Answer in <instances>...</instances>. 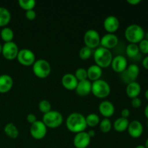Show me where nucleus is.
<instances>
[{"mask_svg": "<svg viewBox=\"0 0 148 148\" xmlns=\"http://www.w3.org/2000/svg\"><path fill=\"white\" fill-rule=\"evenodd\" d=\"M92 82L89 79L79 81L75 89L77 94L80 96H86L91 92Z\"/></svg>", "mask_w": 148, "mask_h": 148, "instance_id": "nucleus-19", "label": "nucleus"}, {"mask_svg": "<svg viewBox=\"0 0 148 148\" xmlns=\"http://www.w3.org/2000/svg\"><path fill=\"white\" fill-rule=\"evenodd\" d=\"M134 148H145V147L144 145H140L136 146V147H134Z\"/></svg>", "mask_w": 148, "mask_h": 148, "instance_id": "nucleus-45", "label": "nucleus"}, {"mask_svg": "<svg viewBox=\"0 0 148 148\" xmlns=\"http://www.w3.org/2000/svg\"><path fill=\"white\" fill-rule=\"evenodd\" d=\"M127 2L132 5H137L141 2V0H127Z\"/></svg>", "mask_w": 148, "mask_h": 148, "instance_id": "nucleus-40", "label": "nucleus"}, {"mask_svg": "<svg viewBox=\"0 0 148 148\" xmlns=\"http://www.w3.org/2000/svg\"><path fill=\"white\" fill-rule=\"evenodd\" d=\"M88 73V78L90 81H95L100 79L101 77L103 75L102 68L96 64H92L88 67L87 69Z\"/></svg>", "mask_w": 148, "mask_h": 148, "instance_id": "nucleus-22", "label": "nucleus"}, {"mask_svg": "<svg viewBox=\"0 0 148 148\" xmlns=\"http://www.w3.org/2000/svg\"><path fill=\"white\" fill-rule=\"evenodd\" d=\"M38 108L40 112L43 114H47L48 112L51 111V104L47 100H41L38 103Z\"/></svg>", "mask_w": 148, "mask_h": 148, "instance_id": "nucleus-31", "label": "nucleus"}, {"mask_svg": "<svg viewBox=\"0 0 148 148\" xmlns=\"http://www.w3.org/2000/svg\"><path fill=\"white\" fill-rule=\"evenodd\" d=\"M140 67L137 64H131L128 65L127 69L124 72L121 73L122 74L121 79L124 82H127V84L133 82V81H136L140 75Z\"/></svg>", "mask_w": 148, "mask_h": 148, "instance_id": "nucleus-9", "label": "nucleus"}, {"mask_svg": "<svg viewBox=\"0 0 148 148\" xmlns=\"http://www.w3.org/2000/svg\"><path fill=\"white\" fill-rule=\"evenodd\" d=\"M144 114L145 116V117L147 118V119L148 120V104L145 106L144 110Z\"/></svg>", "mask_w": 148, "mask_h": 148, "instance_id": "nucleus-42", "label": "nucleus"}, {"mask_svg": "<svg viewBox=\"0 0 148 148\" xmlns=\"http://www.w3.org/2000/svg\"><path fill=\"white\" fill-rule=\"evenodd\" d=\"M4 132L6 135L11 139H16L19 136V130L17 126L13 123H8L4 128Z\"/></svg>", "mask_w": 148, "mask_h": 148, "instance_id": "nucleus-24", "label": "nucleus"}, {"mask_svg": "<svg viewBox=\"0 0 148 148\" xmlns=\"http://www.w3.org/2000/svg\"><path fill=\"white\" fill-rule=\"evenodd\" d=\"M0 36L4 43L12 41L13 38H14V32L10 27H4L1 29V32H0Z\"/></svg>", "mask_w": 148, "mask_h": 148, "instance_id": "nucleus-27", "label": "nucleus"}, {"mask_svg": "<svg viewBox=\"0 0 148 148\" xmlns=\"http://www.w3.org/2000/svg\"><path fill=\"white\" fill-rule=\"evenodd\" d=\"M101 36L95 29H89L84 34V43L90 49H96L100 46Z\"/></svg>", "mask_w": 148, "mask_h": 148, "instance_id": "nucleus-7", "label": "nucleus"}, {"mask_svg": "<svg viewBox=\"0 0 148 148\" xmlns=\"http://www.w3.org/2000/svg\"><path fill=\"white\" fill-rule=\"evenodd\" d=\"M126 54L130 59H135L140 55L138 44L135 43H129L126 47Z\"/></svg>", "mask_w": 148, "mask_h": 148, "instance_id": "nucleus-26", "label": "nucleus"}, {"mask_svg": "<svg viewBox=\"0 0 148 148\" xmlns=\"http://www.w3.org/2000/svg\"><path fill=\"white\" fill-rule=\"evenodd\" d=\"M145 32L143 27L137 24H132L127 26L124 32L126 39L130 43L138 44L141 40L145 38Z\"/></svg>", "mask_w": 148, "mask_h": 148, "instance_id": "nucleus-3", "label": "nucleus"}, {"mask_svg": "<svg viewBox=\"0 0 148 148\" xmlns=\"http://www.w3.org/2000/svg\"><path fill=\"white\" fill-rule=\"evenodd\" d=\"M91 55H92V49L86 46L81 48L79 51V58L82 60H87L90 57Z\"/></svg>", "mask_w": 148, "mask_h": 148, "instance_id": "nucleus-32", "label": "nucleus"}, {"mask_svg": "<svg viewBox=\"0 0 148 148\" xmlns=\"http://www.w3.org/2000/svg\"><path fill=\"white\" fill-rule=\"evenodd\" d=\"M30 133L32 137L36 140H42L46 137L47 127L43 121L37 120L30 126Z\"/></svg>", "mask_w": 148, "mask_h": 148, "instance_id": "nucleus-10", "label": "nucleus"}, {"mask_svg": "<svg viewBox=\"0 0 148 148\" xmlns=\"http://www.w3.org/2000/svg\"><path fill=\"white\" fill-rule=\"evenodd\" d=\"M18 4L21 8L27 11L33 10L36 4V1L35 0H19Z\"/></svg>", "mask_w": 148, "mask_h": 148, "instance_id": "nucleus-30", "label": "nucleus"}, {"mask_svg": "<svg viewBox=\"0 0 148 148\" xmlns=\"http://www.w3.org/2000/svg\"><path fill=\"white\" fill-rule=\"evenodd\" d=\"M66 127L69 131L76 134L84 132L88 127L85 116L80 113H72L66 118Z\"/></svg>", "mask_w": 148, "mask_h": 148, "instance_id": "nucleus-1", "label": "nucleus"}, {"mask_svg": "<svg viewBox=\"0 0 148 148\" xmlns=\"http://www.w3.org/2000/svg\"><path fill=\"white\" fill-rule=\"evenodd\" d=\"M19 49L17 45L14 41H10L4 43L2 45L3 56L7 60H14L16 59L18 54Z\"/></svg>", "mask_w": 148, "mask_h": 148, "instance_id": "nucleus-11", "label": "nucleus"}, {"mask_svg": "<svg viewBox=\"0 0 148 148\" xmlns=\"http://www.w3.org/2000/svg\"><path fill=\"white\" fill-rule=\"evenodd\" d=\"M75 76L77 79L78 81L85 80V79H88V73H87V69L85 68H78L76 71H75Z\"/></svg>", "mask_w": 148, "mask_h": 148, "instance_id": "nucleus-33", "label": "nucleus"}, {"mask_svg": "<svg viewBox=\"0 0 148 148\" xmlns=\"http://www.w3.org/2000/svg\"><path fill=\"white\" fill-rule=\"evenodd\" d=\"M130 121L128 119L123 118V117H119L117 119L115 120L114 123V128L118 132H123L127 130L128 128Z\"/></svg>", "mask_w": 148, "mask_h": 148, "instance_id": "nucleus-23", "label": "nucleus"}, {"mask_svg": "<svg viewBox=\"0 0 148 148\" xmlns=\"http://www.w3.org/2000/svg\"><path fill=\"white\" fill-rule=\"evenodd\" d=\"M91 138L86 132L77 133L73 139V144L76 148H87L90 143Z\"/></svg>", "mask_w": 148, "mask_h": 148, "instance_id": "nucleus-13", "label": "nucleus"}, {"mask_svg": "<svg viewBox=\"0 0 148 148\" xmlns=\"http://www.w3.org/2000/svg\"><path fill=\"white\" fill-rule=\"evenodd\" d=\"M42 121L46 127L55 129L61 126L63 122V116L57 111H51L47 114H43Z\"/></svg>", "mask_w": 148, "mask_h": 148, "instance_id": "nucleus-6", "label": "nucleus"}, {"mask_svg": "<svg viewBox=\"0 0 148 148\" xmlns=\"http://www.w3.org/2000/svg\"><path fill=\"white\" fill-rule=\"evenodd\" d=\"M17 59L20 64L23 66H31L36 62V56L33 51L28 49H23L19 50Z\"/></svg>", "mask_w": 148, "mask_h": 148, "instance_id": "nucleus-8", "label": "nucleus"}, {"mask_svg": "<svg viewBox=\"0 0 148 148\" xmlns=\"http://www.w3.org/2000/svg\"><path fill=\"white\" fill-rule=\"evenodd\" d=\"M100 130L103 133H108V132L111 131V128H112V124L109 119L104 118L100 121L99 123Z\"/></svg>", "mask_w": 148, "mask_h": 148, "instance_id": "nucleus-29", "label": "nucleus"}, {"mask_svg": "<svg viewBox=\"0 0 148 148\" xmlns=\"http://www.w3.org/2000/svg\"><path fill=\"white\" fill-rule=\"evenodd\" d=\"M139 50L140 53L143 54L148 55V40L146 39H143V40L138 43Z\"/></svg>", "mask_w": 148, "mask_h": 148, "instance_id": "nucleus-34", "label": "nucleus"}, {"mask_svg": "<svg viewBox=\"0 0 148 148\" xmlns=\"http://www.w3.org/2000/svg\"><path fill=\"white\" fill-rule=\"evenodd\" d=\"M121 117H123V118L125 119H128L129 116H130V111L128 109V108H124L122 109L121 112Z\"/></svg>", "mask_w": 148, "mask_h": 148, "instance_id": "nucleus-38", "label": "nucleus"}, {"mask_svg": "<svg viewBox=\"0 0 148 148\" xmlns=\"http://www.w3.org/2000/svg\"><path fill=\"white\" fill-rule=\"evenodd\" d=\"M142 90L141 85L137 81H133L127 84L126 88V93L130 98H134L139 96Z\"/></svg>", "mask_w": 148, "mask_h": 148, "instance_id": "nucleus-21", "label": "nucleus"}, {"mask_svg": "<svg viewBox=\"0 0 148 148\" xmlns=\"http://www.w3.org/2000/svg\"><path fill=\"white\" fill-rule=\"evenodd\" d=\"M145 148H148V138L145 141Z\"/></svg>", "mask_w": 148, "mask_h": 148, "instance_id": "nucleus-44", "label": "nucleus"}, {"mask_svg": "<svg viewBox=\"0 0 148 148\" xmlns=\"http://www.w3.org/2000/svg\"><path fill=\"white\" fill-rule=\"evenodd\" d=\"M33 72L39 78H46L51 72V66L49 62L45 59H40L36 60L33 64Z\"/></svg>", "mask_w": 148, "mask_h": 148, "instance_id": "nucleus-5", "label": "nucleus"}, {"mask_svg": "<svg viewBox=\"0 0 148 148\" xmlns=\"http://www.w3.org/2000/svg\"><path fill=\"white\" fill-rule=\"evenodd\" d=\"M11 20V14L7 8L0 7V27H4Z\"/></svg>", "mask_w": 148, "mask_h": 148, "instance_id": "nucleus-25", "label": "nucleus"}, {"mask_svg": "<svg viewBox=\"0 0 148 148\" xmlns=\"http://www.w3.org/2000/svg\"><path fill=\"white\" fill-rule=\"evenodd\" d=\"M13 86V79L9 75H0V93L8 92Z\"/></svg>", "mask_w": 148, "mask_h": 148, "instance_id": "nucleus-20", "label": "nucleus"}, {"mask_svg": "<svg viewBox=\"0 0 148 148\" xmlns=\"http://www.w3.org/2000/svg\"><path fill=\"white\" fill-rule=\"evenodd\" d=\"M129 134L132 138L137 139L141 137L144 132V127L143 124L139 120H133L130 121L128 128H127Z\"/></svg>", "mask_w": 148, "mask_h": 148, "instance_id": "nucleus-15", "label": "nucleus"}, {"mask_svg": "<svg viewBox=\"0 0 148 148\" xmlns=\"http://www.w3.org/2000/svg\"><path fill=\"white\" fill-rule=\"evenodd\" d=\"M91 92L98 98H105L111 92L110 85L103 79H98L92 82Z\"/></svg>", "mask_w": 148, "mask_h": 148, "instance_id": "nucleus-4", "label": "nucleus"}, {"mask_svg": "<svg viewBox=\"0 0 148 148\" xmlns=\"http://www.w3.org/2000/svg\"><path fill=\"white\" fill-rule=\"evenodd\" d=\"M88 135H89L90 137V138H92V137H95V132L93 130H89V132H88Z\"/></svg>", "mask_w": 148, "mask_h": 148, "instance_id": "nucleus-41", "label": "nucleus"}, {"mask_svg": "<svg viewBox=\"0 0 148 148\" xmlns=\"http://www.w3.org/2000/svg\"><path fill=\"white\" fill-rule=\"evenodd\" d=\"M147 128H148V120H147Z\"/></svg>", "mask_w": 148, "mask_h": 148, "instance_id": "nucleus-48", "label": "nucleus"}, {"mask_svg": "<svg viewBox=\"0 0 148 148\" xmlns=\"http://www.w3.org/2000/svg\"><path fill=\"white\" fill-rule=\"evenodd\" d=\"M131 105L133 108H139L142 106V100L139 97L132 98L131 101Z\"/></svg>", "mask_w": 148, "mask_h": 148, "instance_id": "nucleus-36", "label": "nucleus"}, {"mask_svg": "<svg viewBox=\"0 0 148 148\" xmlns=\"http://www.w3.org/2000/svg\"><path fill=\"white\" fill-rule=\"evenodd\" d=\"M120 25L119 20L116 16L109 15L103 21V27L108 33H114Z\"/></svg>", "mask_w": 148, "mask_h": 148, "instance_id": "nucleus-16", "label": "nucleus"}, {"mask_svg": "<svg viewBox=\"0 0 148 148\" xmlns=\"http://www.w3.org/2000/svg\"><path fill=\"white\" fill-rule=\"evenodd\" d=\"M145 97L146 100L148 101V89L146 90L145 92Z\"/></svg>", "mask_w": 148, "mask_h": 148, "instance_id": "nucleus-43", "label": "nucleus"}, {"mask_svg": "<svg viewBox=\"0 0 148 148\" xmlns=\"http://www.w3.org/2000/svg\"><path fill=\"white\" fill-rule=\"evenodd\" d=\"M93 58L95 64L101 68H106L111 65L113 59V54L109 49L102 46H98L94 51Z\"/></svg>", "mask_w": 148, "mask_h": 148, "instance_id": "nucleus-2", "label": "nucleus"}, {"mask_svg": "<svg viewBox=\"0 0 148 148\" xmlns=\"http://www.w3.org/2000/svg\"><path fill=\"white\" fill-rule=\"evenodd\" d=\"M26 119L28 121L30 124H33L34 122H36L37 121V118H36V116L34 114H28L26 117Z\"/></svg>", "mask_w": 148, "mask_h": 148, "instance_id": "nucleus-37", "label": "nucleus"}, {"mask_svg": "<svg viewBox=\"0 0 148 148\" xmlns=\"http://www.w3.org/2000/svg\"><path fill=\"white\" fill-rule=\"evenodd\" d=\"M78 82L79 81L77 80L75 75L72 73L65 74L62 78V85L64 87V88L69 90H73L76 89Z\"/></svg>", "mask_w": 148, "mask_h": 148, "instance_id": "nucleus-18", "label": "nucleus"}, {"mask_svg": "<svg viewBox=\"0 0 148 148\" xmlns=\"http://www.w3.org/2000/svg\"><path fill=\"white\" fill-rule=\"evenodd\" d=\"M85 120H86L87 126H89V127H96L97 125L99 124L100 121H101L99 116L96 114H94V113L88 114L85 117Z\"/></svg>", "mask_w": 148, "mask_h": 148, "instance_id": "nucleus-28", "label": "nucleus"}, {"mask_svg": "<svg viewBox=\"0 0 148 148\" xmlns=\"http://www.w3.org/2000/svg\"><path fill=\"white\" fill-rule=\"evenodd\" d=\"M111 66L114 72H117V73H122L127 69V66H128L127 58L123 55H116V56L113 57Z\"/></svg>", "mask_w": 148, "mask_h": 148, "instance_id": "nucleus-12", "label": "nucleus"}, {"mask_svg": "<svg viewBox=\"0 0 148 148\" xmlns=\"http://www.w3.org/2000/svg\"><path fill=\"white\" fill-rule=\"evenodd\" d=\"M25 17L29 20H33L36 19V12L34 10H27L25 12Z\"/></svg>", "mask_w": 148, "mask_h": 148, "instance_id": "nucleus-35", "label": "nucleus"}, {"mask_svg": "<svg viewBox=\"0 0 148 148\" xmlns=\"http://www.w3.org/2000/svg\"><path fill=\"white\" fill-rule=\"evenodd\" d=\"M145 39H146V40H148V31L145 33Z\"/></svg>", "mask_w": 148, "mask_h": 148, "instance_id": "nucleus-46", "label": "nucleus"}, {"mask_svg": "<svg viewBox=\"0 0 148 148\" xmlns=\"http://www.w3.org/2000/svg\"><path fill=\"white\" fill-rule=\"evenodd\" d=\"M119 44V38L114 33H106L101 38L100 45L107 49H112Z\"/></svg>", "mask_w": 148, "mask_h": 148, "instance_id": "nucleus-14", "label": "nucleus"}, {"mask_svg": "<svg viewBox=\"0 0 148 148\" xmlns=\"http://www.w3.org/2000/svg\"><path fill=\"white\" fill-rule=\"evenodd\" d=\"M1 52H2V45L0 43V54L1 53Z\"/></svg>", "mask_w": 148, "mask_h": 148, "instance_id": "nucleus-47", "label": "nucleus"}, {"mask_svg": "<svg viewBox=\"0 0 148 148\" xmlns=\"http://www.w3.org/2000/svg\"><path fill=\"white\" fill-rule=\"evenodd\" d=\"M100 113L105 118H109L114 115L115 112L114 105L109 101H103L98 106Z\"/></svg>", "mask_w": 148, "mask_h": 148, "instance_id": "nucleus-17", "label": "nucleus"}, {"mask_svg": "<svg viewBox=\"0 0 148 148\" xmlns=\"http://www.w3.org/2000/svg\"><path fill=\"white\" fill-rule=\"evenodd\" d=\"M142 64H143V67H144L145 69H147V70H148V55H147V56L143 59V62H142Z\"/></svg>", "mask_w": 148, "mask_h": 148, "instance_id": "nucleus-39", "label": "nucleus"}]
</instances>
